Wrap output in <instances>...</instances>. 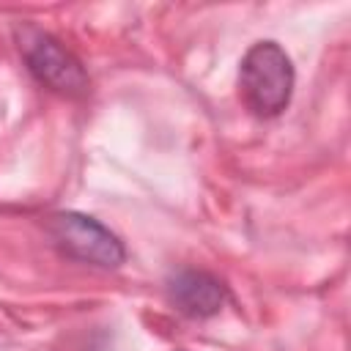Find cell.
Returning <instances> with one entry per match:
<instances>
[{
	"instance_id": "obj_2",
	"label": "cell",
	"mask_w": 351,
	"mask_h": 351,
	"mask_svg": "<svg viewBox=\"0 0 351 351\" xmlns=\"http://www.w3.org/2000/svg\"><path fill=\"white\" fill-rule=\"evenodd\" d=\"M16 41H19V52L25 58L30 74L41 85H47L49 90L63 93V96H85L88 93V88H90L88 71L55 36L25 25L16 30Z\"/></svg>"
},
{
	"instance_id": "obj_1",
	"label": "cell",
	"mask_w": 351,
	"mask_h": 351,
	"mask_svg": "<svg viewBox=\"0 0 351 351\" xmlns=\"http://www.w3.org/2000/svg\"><path fill=\"white\" fill-rule=\"evenodd\" d=\"M239 85L255 115H280L293 90V66L277 41H258L247 49L239 69Z\"/></svg>"
},
{
	"instance_id": "obj_4",
	"label": "cell",
	"mask_w": 351,
	"mask_h": 351,
	"mask_svg": "<svg viewBox=\"0 0 351 351\" xmlns=\"http://www.w3.org/2000/svg\"><path fill=\"white\" fill-rule=\"evenodd\" d=\"M167 296L170 302L192 318H208L214 315L225 302V285L200 269H184L167 280Z\"/></svg>"
},
{
	"instance_id": "obj_3",
	"label": "cell",
	"mask_w": 351,
	"mask_h": 351,
	"mask_svg": "<svg viewBox=\"0 0 351 351\" xmlns=\"http://www.w3.org/2000/svg\"><path fill=\"white\" fill-rule=\"evenodd\" d=\"M47 230L55 239V244L74 261L93 263L101 269H115L126 258L118 236L110 233L93 217H85L77 211H60L47 219Z\"/></svg>"
}]
</instances>
